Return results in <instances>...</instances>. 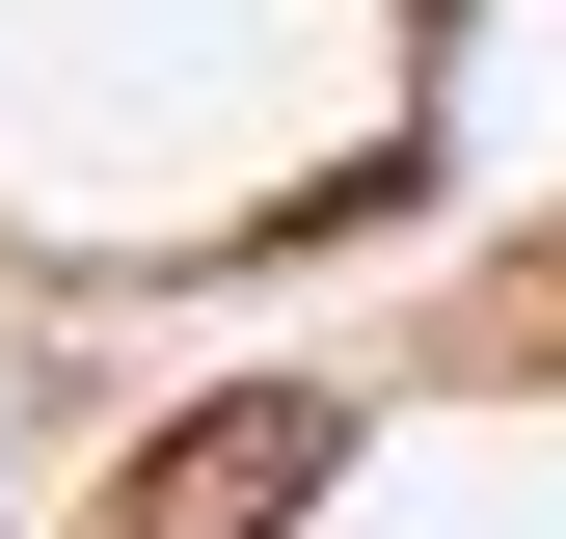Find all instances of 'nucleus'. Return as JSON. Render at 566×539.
Instances as JSON below:
<instances>
[{
	"instance_id": "obj_1",
	"label": "nucleus",
	"mask_w": 566,
	"mask_h": 539,
	"mask_svg": "<svg viewBox=\"0 0 566 539\" xmlns=\"http://www.w3.org/2000/svg\"><path fill=\"white\" fill-rule=\"evenodd\" d=\"M405 82L432 0H0V243H270Z\"/></svg>"
}]
</instances>
